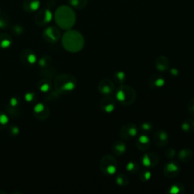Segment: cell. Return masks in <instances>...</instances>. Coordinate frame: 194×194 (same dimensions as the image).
<instances>
[{
	"mask_svg": "<svg viewBox=\"0 0 194 194\" xmlns=\"http://www.w3.org/2000/svg\"><path fill=\"white\" fill-rule=\"evenodd\" d=\"M62 44L66 50L71 52H77L83 49L84 40L81 34L76 30H69L62 37Z\"/></svg>",
	"mask_w": 194,
	"mask_h": 194,
	"instance_id": "cell-1",
	"label": "cell"
},
{
	"mask_svg": "<svg viewBox=\"0 0 194 194\" xmlns=\"http://www.w3.org/2000/svg\"><path fill=\"white\" fill-rule=\"evenodd\" d=\"M55 20L58 27L65 30H68L71 28L75 23V15L71 8L62 6L55 12Z\"/></svg>",
	"mask_w": 194,
	"mask_h": 194,
	"instance_id": "cell-2",
	"label": "cell"
},
{
	"mask_svg": "<svg viewBox=\"0 0 194 194\" xmlns=\"http://www.w3.org/2000/svg\"><path fill=\"white\" fill-rule=\"evenodd\" d=\"M115 97L120 104L124 105H129L134 102L136 98V93L131 86L121 84L118 88Z\"/></svg>",
	"mask_w": 194,
	"mask_h": 194,
	"instance_id": "cell-3",
	"label": "cell"
},
{
	"mask_svg": "<svg viewBox=\"0 0 194 194\" xmlns=\"http://www.w3.org/2000/svg\"><path fill=\"white\" fill-rule=\"evenodd\" d=\"M99 168L104 175L106 176H111L115 175L117 171V161L114 156L111 155H105L101 159Z\"/></svg>",
	"mask_w": 194,
	"mask_h": 194,
	"instance_id": "cell-4",
	"label": "cell"
},
{
	"mask_svg": "<svg viewBox=\"0 0 194 194\" xmlns=\"http://www.w3.org/2000/svg\"><path fill=\"white\" fill-rule=\"evenodd\" d=\"M57 79L60 92H71L76 87V80L73 76L64 74Z\"/></svg>",
	"mask_w": 194,
	"mask_h": 194,
	"instance_id": "cell-5",
	"label": "cell"
},
{
	"mask_svg": "<svg viewBox=\"0 0 194 194\" xmlns=\"http://www.w3.org/2000/svg\"><path fill=\"white\" fill-rule=\"evenodd\" d=\"M138 133L137 128L132 123L124 125L120 130V136L123 139H130L136 136Z\"/></svg>",
	"mask_w": 194,
	"mask_h": 194,
	"instance_id": "cell-6",
	"label": "cell"
},
{
	"mask_svg": "<svg viewBox=\"0 0 194 194\" xmlns=\"http://www.w3.org/2000/svg\"><path fill=\"white\" fill-rule=\"evenodd\" d=\"M52 18V14L49 9H41L36 15L35 21L39 25H44L50 22Z\"/></svg>",
	"mask_w": 194,
	"mask_h": 194,
	"instance_id": "cell-7",
	"label": "cell"
},
{
	"mask_svg": "<svg viewBox=\"0 0 194 194\" xmlns=\"http://www.w3.org/2000/svg\"><path fill=\"white\" fill-rule=\"evenodd\" d=\"M114 90V83L110 79H103L98 85V90L103 96H109Z\"/></svg>",
	"mask_w": 194,
	"mask_h": 194,
	"instance_id": "cell-8",
	"label": "cell"
},
{
	"mask_svg": "<svg viewBox=\"0 0 194 194\" xmlns=\"http://www.w3.org/2000/svg\"><path fill=\"white\" fill-rule=\"evenodd\" d=\"M99 108L101 111L105 113H111L115 108V101L111 97L105 96L101 99L99 102Z\"/></svg>",
	"mask_w": 194,
	"mask_h": 194,
	"instance_id": "cell-9",
	"label": "cell"
},
{
	"mask_svg": "<svg viewBox=\"0 0 194 194\" xmlns=\"http://www.w3.org/2000/svg\"><path fill=\"white\" fill-rule=\"evenodd\" d=\"M159 161V156L156 153H153V152L145 153L142 157L143 164L148 168H153L154 166L157 165Z\"/></svg>",
	"mask_w": 194,
	"mask_h": 194,
	"instance_id": "cell-10",
	"label": "cell"
},
{
	"mask_svg": "<svg viewBox=\"0 0 194 194\" xmlns=\"http://www.w3.org/2000/svg\"><path fill=\"white\" fill-rule=\"evenodd\" d=\"M164 175L167 178H172L177 177L180 173V167L176 162H169L164 165Z\"/></svg>",
	"mask_w": 194,
	"mask_h": 194,
	"instance_id": "cell-11",
	"label": "cell"
},
{
	"mask_svg": "<svg viewBox=\"0 0 194 194\" xmlns=\"http://www.w3.org/2000/svg\"><path fill=\"white\" fill-rule=\"evenodd\" d=\"M154 143L157 146L163 147L167 145L168 142V136L165 131L162 130H159L155 133L154 136Z\"/></svg>",
	"mask_w": 194,
	"mask_h": 194,
	"instance_id": "cell-12",
	"label": "cell"
},
{
	"mask_svg": "<svg viewBox=\"0 0 194 194\" xmlns=\"http://www.w3.org/2000/svg\"><path fill=\"white\" fill-rule=\"evenodd\" d=\"M136 147L140 151H146L150 146V139L146 134H142L138 137L136 142Z\"/></svg>",
	"mask_w": 194,
	"mask_h": 194,
	"instance_id": "cell-13",
	"label": "cell"
},
{
	"mask_svg": "<svg viewBox=\"0 0 194 194\" xmlns=\"http://www.w3.org/2000/svg\"><path fill=\"white\" fill-rule=\"evenodd\" d=\"M156 69L160 72H164L169 68V61L164 55H159L155 62Z\"/></svg>",
	"mask_w": 194,
	"mask_h": 194,
	"instance_id": "cell-14",
	"label": "cell"
},
{
	"mask_svg": "<svg viewBox=\"0 0 194 194\" xmlns=\"http://www.w3.org/2000/svg\"><path fill=\"white\" fill-rule=\"evenodd\" d=\"M44 37L50 42H56L60 38V32L56 27H49L46 29Z\"/></svg>",
	"mask_w": 194,
	"mask_h": 194,
	"instance_id": "cell-15",
	"label": "cell"
},
{
	"mask_svg": "<svg viewBox=\"0 0 194 194\" xmlns=\"http://www.w3.org/2000/svg\"><path fill=\"white\" fill-rule=\"evenodd\" d=\"M165 83V80L160 74H154L150 77L149 80V85L153 89L162 87Z\"/></svg>",
	"mask_w": 194,
	"mask_h": 194,
	"instance_id": "cell-16",
	"label": "cell"
},
{
	"mask_svg": "<svg viewBox=\"0 0 194 194\" xmlns=\"http://www.w3.org/2000/svg\"><path fill=\"white\" fill-rule=\"evenodd\" d=\"M40 0H24L23 8L27 12H34L40 9Z\"/></svg>",
	"mask_w": 194,
	"mask_h": 194,
	"instance_id": "cell-17",
	"label": "cell"
},
{
	"mask_svg": "<svg viewBox=\"0 0 194 194\" xmlns=\"http://www.w3.org/2000/svg\"><path fill=\"white\" fill-rule=\"evenodd\" d=\"M127 150L126 144L122 140H117L113 143L111 146V150L113 153L116 156H122L124 153H125Z\"/></svg>",
	"mask_w": 194,
	"mask_h": 194,
	"instance_id": "cell-18",
	"label": "cell"
},
{
	"mask_svg": "<svg viewBox=\"0 0 194 194\" xmlns=\"http://www.w3.org/2000/svg\"><path fill=\"white\" fill-rule=\"evenodd\" d=\"M193 153L190 149H183L178 153V159L182 162H188L193 159Z\"/></svg>",
	"mask_w": 194,
	"mask_h": 194,
	"instance_id": "cell-19",
	"label": "cell"
},
{
	"mask_svg": "<svg viewBox=\"0 0 194 194\" xmlns=\"http://www.w3.org/2000/svg\"><path fill=\"white\" fill-rule=\"evenodd\" d=\"M181 128L187 133H193L194 131V121L193 119H187L183 122Z\"/></svg>",
	"mask_w": 194,
	"mask_h": 194,
	"instance_id": "cell-20",
	"label": "cell"
},
{
	"mask_svg": "<svg viewBox=\"0 0 194 194\" xmlns=\"http://www.w3.org/2000/svg\"><path fill=\"white\" fill-rule=\"evenodd\" d=\"M115 181L118 185L125 187V186L128 185V183H129V178L128 177V175L121 173L116 176Z\"/></svg>",
	"mask_w": 194,
	"mask_h": 194,
	"instance_id": "cell-21",
	"label": "cell"
},
{
	"mask_svg": "<svg viewBox=\"0 0 194 194\" xmlns=\"http://www.w3.org/2000/svg\"><path fill=\"white\" fill-rule=\"evenodd\" d=\"M68 3L72 7L77 9H82L87 4V0H68Z\"/></svg>",
	"mask_w": 194,
	"mask_h": 194,
	"instance_id": "cell-22",
	"label": "cell"
},
{
	"mask_svg": "<svg viewBox=\"0 0 194 194\" xmlns=\"http://www.w3.org/2000/svg\"><path fill=\"white\" fill-rule=\"evenodd\" d=\"M114 79L118 83L123 84L126 80V74L124 71H117L114 74Z\"/></svg>",
	"mask_w": 194,
	"mask_h": 194,
	"instance_id": "cell-23",
	"label": "cell"
},
{
	"mask_svg": "<svg viewBox=\"0 0 194 194\" xmlns=\"http://www.w3.org/2000/svg\"><path fill=\"white\" fill-rule=\"evenodd\" d=\"M152 177L151 172L149 170L146 169H143V171H141L140 173H139V179L143 182H146V181H150V179Z\"/></svg>",
	"mask_w": 194,
	"mask_h": 194,
	"instance_id": "cell-24",
	"label": "cell"
},
{
	"mask_svg": "<svg viewBox=\"0 0 194 194\" xmlns=\"http://www.w3.org/2000/svg\"><path fill=\"white\" fill-rule=\"evenodd\" d=\"M2 35L3 37H4V38L2 39V40L0 41V46H1L2 48L5 49V48L9 47V46H11L12 41H11L10 38H9V36H8L7 34H2Z\"/></svg>",
	"mask_w": 194,
	"mask_h": 194,
	"instance_id": "cell-25",
	"label": "cell"
},
{
	"mask_svg": "<svg viewBox=\"0 0 194 194\" xmlns=\"http://www.w3.org/2000/svg\"><path fill=\"white\" fill-rule=\"evenodd\" d=\"M126 168L127 170H128V171L130 172V173H135V172L139 170V165H138L136 163L133 162H130L127 164Z\"/></svg>",
	"mask_w": 194,
	"mask_h": 194,
	"instance_id": "cell-26",
	"label": "cell"
},
{
	"mask_svg": "<svg viewBox=\"0 0 194 194\" xmlns=\"http://www.w3.org/2000/svg\"><path fill=\"white\" fill-rule=\"evenodd\" d=\"M183 188L184 187L181 186V184H175V185H172L170 187V190H169V193H182L183 192Z\"/></svg>",
	"mask_w": 194,
	"mask_h": 194,
	"instance_id": "cell-27",
	"label": "cell"
},
{
	"mask_svg": "<svg viewBox=\"0 0 194 194\" xmlns=\"http://www.w3.org/2000/svg\"><path fill=\"white\" fill-rule=\"evenodd\" d=\"M176 155V151L172 148H168L165 152V156L168 159H172Z\"/></svg>",
	"mask_w": 194,
	"mask_h": 194,
	"instance_id": "cell-28",
	"label": "cell"
},
{
	"mask_svg": "<svg viewBox=\"0 0 194 194\" xmlns=\"http://www.w3.org/2000/svg\"><path fill=\"white\" fill-rule=\"evenodd\" d=\"M187 108H188L190 114L194 117V98L189 101L188 105H187Z\"/></svg>",
	"mask_w": 194,
	"mask_h": 194,
	"instance_id": "cell-29",
	"label": "cell"
},
{
	"mask_svg": "<svg viewBox=\"0 0 194 194\" xmlns=\"http://www.w3.org/2000/svg\"><path fill=\"white\" fill-rule=\"evenodd\" d=\"M141 129L144 131H150L153 129V125L151 123H149V122H144L141 125Z\"/></svg>",
	"mask_w": 194,
	"mask_h": 194,
	"instance_id": "cell-30",
	"label": "cell"
},
{
	"mask_svg": "<svg viewBox=\"0 0 194 194\" xmlns=\"http://www.w3.org/2000/svg\"><path fill=\"white\" fill-rule=\"evenodd\" d=\"M8 122H9V118H8V116L5 114L0 115V124L2 125H5Z\"/></svg>",
	"mask_w": 194,
	"mask_h": 194,
	"instance_id": "cell-31",
	"label": "cell"
},
{
	"mask_svg": "<svg viewBox=\"0 0 194 194\" xmlns=\"http://www.w3.org/2000/svg\"><path fill=\"white\" fill-rule=\"evenodd\" d=\"M44 110V105L42 103H38L34 107V111L37 113H40Z\"/></svg>",
	"mask_w": 194,
	"mask_h": 194,
	"instance_id": "cell-32",
	"label": "cell"
},
{
	"mask_svg": "<svg viewBox=\"0 0 194 194\" xmlns=\"http://www.w3.org/2000/svg\"><path fill=\"white\" fill-rule=\"evenodd\" d=\"M13 30L17 34H21L24 32V28H23V27H21V25H19V24H17V25L14 26Z\"/></svg>",
	"mask_w": 194,
	"mask_h": 194,
	"instance_id": "cell-33",
	"label": "cell"
},
{
	"mask_svg": "<svg viewBox=\"0 0 194 194\" xmlns=\"http://www.w3.org/2000/svg\"><path fill=\"white\" fill-rule=\"evenodd\" d=\"M8 24H9V22H8V21L5 18H2V17L0 18V28H5L8 26Z\"/></svg>",
	"mask_w": 194,
	"mask_h": 194,
	"instance_id": "cell-34",
	"label": "cell"
},
{
	"mask_svg": "<svg viewBox=\"0 0 194 194\" xmlns=\"http://www.w3.org/2000/svg\"><path fill=\"white\" fill-rule=\"evenodd\" d=\"M27 61H28V62L30 63V64H34V63L36 62V61H37V58H36L35 55H34V54H30V55H28V57H27Z\"/></svg>",
	"mask_w": 194,
	"mask_h": 194,
	"instance_id": "cell-35",
	"label": "cell"
},
{
	"mask_svg": "<svg viewBox=\"0 0 194 194\" xmlns=\"http://www.w3.org/2000/svg\"><path fill=\"white\" fill-rule=\"evenodd\" d=\"M24 98H25V99L27 102H30V101H32L33 98H34V93H27L24 96Z\"/></svg>",
	"mask_w": 194,
	"mask_h": 194,
	"instance_id": "cell-36",
	"label": "cell"
},
{
	"mask_svg": "<svg viewBox=\"0 0 194 194\" xmlns=\"http://www.w3.org/2000/svg\"><path fill=\"white\" fill-rule=\"evenodd\" d=\"M49 90V86L48 84H43L40 86V90L42 92H47Z\"/></svg>",
	"mask_w": 194,
	"mask_h": 194,
	"instance_id": "cell-37",
	"label": "cell"
},
{
	"mask_svg": "<svg viewBox=\"0 0 194 194\" xmlns=\"http://www.w3.org/2000/svg\"><path fill=\"white\" fill-rule=\"evenodd\" d=\"M10 104L12 106H15L18 104V99L16 98H12L10 100Z\"/></svg>",
	"mask_w": 194,
	"mask_h": 194,
	"instance_id": "cell-38",
	"label": "cell"
},
{
	"mask_svg": "<svg viewBox=\"0 0 194 194\" xmlns=\"http://www.w3.org/2000/svg\"><path fill=\"white\" fill-rule=\"evenodd\" d=\"M178 73H179V71H178L177 68H174L171 69V74L173 76H177L178 74Z\"/></svg>",
	"mask_w": 194,
	"mask_h": 194,
	"instance_id": "cell-39",
	"label": "cell"
},
{
	"mask_svg": "<svg viewBox=\"0 0 194 194\" xmlns=\"http://www.w3.org/2000/svg\"><path fill=\"white\" fill-rule=\"evenodd\" d=\"M12 131H13V133L14 134H18V132H19V130H18V128H13V129H12Z\"/></svg>",
	"mask_w": 194,
	"mask_h": 194,
	"instance_id": "cell-40",
	"label": "cell"
},
{
	"mask_svg": "<svg viewBox=\"0 0 194 194\" xmlns=\"http://www.w3.org/2000/svg\"><path fill=\"white\" fill-rule=\"evenodd\" d=\"M0 13H1V10H0Z\"/></svg>",
	"mask_w": 194,
	"mask_h": 194,
	"instance_id": "cell-41",
	"label": "cell"
}]
</instances>
